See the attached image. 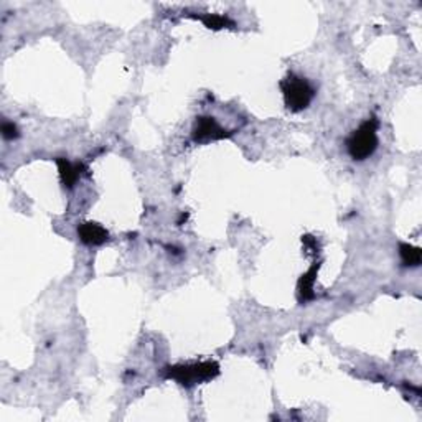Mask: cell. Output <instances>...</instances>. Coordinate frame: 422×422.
<instances>
[{"instance_id":"1","label":"cell","mask_w":422,"mask_h":422,"mask_svg":"<svg viewBox=\"0 0 422 422\" xmlns=\"http://www.w3.org/2000/svg\"><path fill=\"white\" fill-rule=\"evenodd\" d=\"M220 365L216 361H200V363L173 365L163 368V378L177 381L183 388H193V386L206 383L220 376Z\"/></svg>"},{"instance_id":"2","label":"cell","mask_w":422,"mask_h":422,"mask_svg":"<svg viewBox=\"0 0 422 422\" xmlns=\"http://www.w3.org/2000/svg\"><path fill=\"white\" fill-rule=\"evenodd\" d=\"M378 117L371 116L346 139V152L353 160L363 162L373 156L378 148Z\"/></svg>"},{"instance_id":"3","label":"cell","mask_w":422,"mask_h":422,"mask_svg":"<svg viewBox=\"0 0 422 422\" xmlns=\"http://www.w3.org/2000/svg\"><path fill=\"white\" fill-rule=\"evenodd\" d=\"M279 88L284 96V104L287 111L302 112L310 106L314 101L317 89L312 86V83L307 78L297 76L295 73H289L279 83Z\"/></svg>"},{"instance_id":"4","label":"cell","mask_w":422,"mask_h":422,"mask_svg":"<svg viewBox=\"0 0 422 422\" xmlns=\"http://www.w3.org/2000/svg\"><path fill=\"white\" fill-rule=\"evenodd\" d=\"M233 136V132L226 131L225 127H221L215 117L211 116H200L197 117L195 126H193L192 139L198 143L210 142V141H221V139H228Z\"/></svg>"},{"instance_id":"5","label":"cell","mask_w":422,"mask_h":422,"mask_svg":"<svg viewBox=\"0 0 422 422\" xmlns=\"http://www.w3.org/2000/svg\"><path fill=\"white\" fill-rule=\"evenodd\" d=\"M78 238L86 246H102L109 241V231L94 221H84L78 225Z\"/></svg>"},{"instance_id":"6","label":"cell","mask_w":422,"mask_h":422,"mask_svg":"<svg viewBox=\"0 0 422 422\" xmlns=\"http://www.w3.org/2000/svg\"><path fill=\"white\" fill-rule=\"evenodd\" d=\"M54 162H57V165H58L59 178H61L63 187L68 188V190L74 188V185H76L79 178H81L83 172H86V165L81 162L73 163L64 157H57L54 158Z\"/></svg>"},{"instance_id":"7","label":"cell","mask_w":422,"mask_h":422,"mask_svg":"<svg viewBox=\"0 0 422 422\" xmlns=\"http://www.w3.org/2000/svg\"><path fill=\"white\" fill-rule=\"evenodd\" d=\"M319 269H320V262H315V264L312 266L310 269L307 271L305 274L299 279V284H297V292H299L300 302H309L312 299H315L314 284L317 281V272H319Z\"/></svg>"},{"instance_id":"8","label":"cell","mask_w":422,"mask_h":422,"mask_svg":"<svg viewBox=\"0 0 422 422\" xmlns=\"http://www.w3.org/2000/svg\"><path fill=\"white\" fill-rule=\"evenodd\" d=\"M187 17L200 20L205 25L206 28L210 30H221V28H235L236 23L233 22L230 17L226 15H218V13H187Z\"/></svg>"},{"instance_id":"9","label":"cell","mask_w":422,"mask_h":422,"mask_svg":"<svg viewBox=\"0 0 422 422\" xmlns=\"http://www.w3.org/2000/svg\"><path fill=\"white\" fill-rule=\"evenodd\" d=\"M399 256H401V261H403V266H406V267H418V266H421L422 252H421L419 247L406 245V242H401V245H399Z\"/></svg>"},{"instance_id":"10","label":"cell","mask_w":422,"mask_h":422,"mask_svg":"<svg viewBox=\"0 0 422 422\" xmlns=\"http://www.w3.org/2000/svg\"><path fill=\"white\" fill-rule=\"evenodd\" d=\"M2 136L5 141H13L18 137V129L13 122H4L2 124Z\"/></svg>"}]
</instances>
